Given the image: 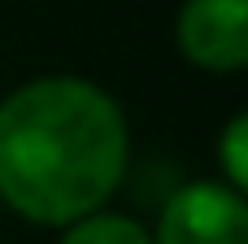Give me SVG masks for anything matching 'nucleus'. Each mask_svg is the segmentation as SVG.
<instances>
[{"instance_id": "nucleus-3", "label": "nucleus", "mask_w": 248, "mask_h": 244, "mask_svg": "<svg viewBox=\"0 0 248 244\" xmlns=\"http://www.w3.org/2000/svg\"><path fill=\"white\" fill-rule=\"evenodd\" d=\"M183 57L209 74L248 65V0H187L174 22Z\"/></svg>"}, {"instance_id": "nucleus-2", "label": "nucleus", "mask_w": 248, "mask_h": 244, "mask_svg": "<svg viewBox=\"0 0 248 244\" xmlns=\"http://www.w3.org/2000/svg\"><path fill=\"white\" fill-rule=\"evenodd\" d=\"M153 244H248V201L222 179L183 183L157 218Z\"/></svg>"}, {"instance_id": "nucleus-5", "label": "nucleus", "mask_w": 248, "mask_h": 244, "mask_svg": "<svg viewBox=\"0 0 248 244\" xmlns=\"http://www.w3.org/2000/svg\"><path fill=\"white\" fill-rule=\"evenodd\" d=\"M218 166H222V183L244 192L248 188V114H235L222 135H218Z\"/></svg>"}, {"instance_id": "nucleus-1", "label": "nucleus", "mask_w": 248, "mask_h": 244, "mask_svg": "<svg viewBox=\"0 0 248 244\" xmlns=\"http://www.w3.org/2000/svg\"><path fill=\"white\" fill-rule=\"evenodd\" d=\"M131 166L122 105L92 79L44 74L0 100V201L35 227L100 214Z\"/></svg>"}, {"instance_id": "nucleus-4", "label": "nucleus", "mask_w": 248, "mask_h": 244, "mask_svg": "<svg viewBox=\"0 0 248 244\" xmlns=\"http://www.w3.org/2000/svg\"><path fill=\"white\" fill-rule=\"evenodd\" d=\"M57 244H153V231L131 214L100 210V214H87V218L61 227Z\"/></svg>"}]
</instances>
